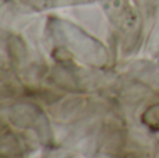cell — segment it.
<instances>
[{
	"label": "cell",
	"instance_id": "6da1fadb",
	"mask_svg": "<svg viewBox=\"0 0 159 158\" xmlns=\"http://www.w3.org/2000/svg\"><path fill=\"white\" fill-rule=\"evenodd\" d=\"M42 3H49V4H70V3H84L91 0H39Z\"/></svg>",
	"mask_w": 159,
	"mask_h": 158
}]
</instances>
